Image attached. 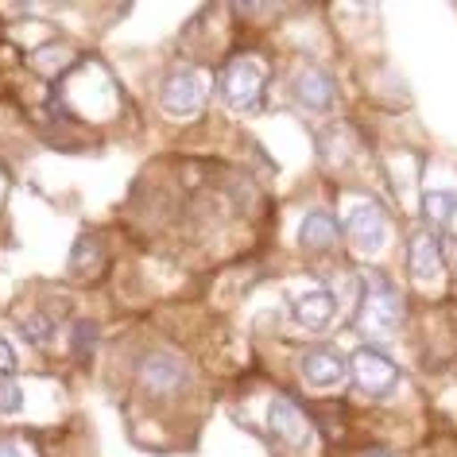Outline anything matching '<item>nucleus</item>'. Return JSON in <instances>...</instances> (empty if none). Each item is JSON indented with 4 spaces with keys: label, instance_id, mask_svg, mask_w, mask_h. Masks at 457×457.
I'll return each instance as SVG.
<instances>
[{
    "label": "nucleus",
    "instance_id": "obj_15",
    "mask_svg": "<svg viewBox=\"0 0 457 457\" xmlns=\"http://www.w3.org/2000/svg\"><path fill=\"white\" fill-rule=\"evenodd\" d=\"M97 264H101V241L82 237V241L74 245V253H71V268L78 271V276H94Z\"/></svg>",
    "mask_w": 457,
    "mask_h": 457
},
{
    "label": "nucleus",
    "instance_id": "obj_10",
    "mask_svg": "<svg viewBox=\"0 0 457 457\" xmlns=\"http://www.w3.org/2000/svg\"><path fill=\"white\" fill-rule=\"evenodd\" d=\"M303 380L311 387H318V392L337 387L341 380H345V361H341L334 349H326V345L306 349L303 353Z\"/></svg>",
    "mask_w": 457,
    "mask_h": 457
},
{
    "label": "nucleus",
    "instance_id": "obj_11",
    "mask_svg": "<svg viewBox=\"0 0 457 457\" xmlns=\"http://www.w3.org/2000/svg\"><path fill=\"white\" fill-rule=\"evenodd\" d=\"M268 427H271V434H276V438L291 442V445L306 442V434H311V422H306V415L299 411V403H295L291 395H276V399H271V407H268Z\"/></svg>",
    "mask_w": 457,
    "mask_h": 457
},
{
    "label": "nucleus",
    "instance_id": "obj_4",
    "mask_svg": "<svg viewBox=\"0 0 457 457\" xmlns=\"http://www.w3.org/2000/svg\"><path fill=\"white\" fill-rule=\"evenodd\" d=\"M159 101H163L170 117H194L205 105V78L198 71H190V66H179V71L167 74Z\"/></svg>",
    "mask_w": 457,
    "mask_h": 457
},
{
    "label": "nucleus",
    "instance_id": "obj_21",
    "mask_svg": "<svg viewBox=\"0 0 457 457\" xmlns=\"http://www.w3.org/2000/svg\"><path fill=\"white\" fill-rule=\"evenodd\" d=\"M364 457H387V453H364Z\"/></svg>",
    "mask_w": 457,
    "mask_h": 457
},
{
    "label": "nucleus",
    "instance_id": "obj_3",
    "mask_svg": "<svg viewBox=\"0 0 457 457\" xmlns=\"http://www.w3.org/2000/svg\"><path fill=\"white\" fill-rule=\"evenodd\" d=\"M345 233L357 253L376 256L387 245V237H392V225H387V217L376 202H361V205H353L345 217Z\"/></svg>",
    "mask_w": 457,
    "mask_h": 457
},
{
    "label": "nucleus",
    "instance_id": "obj_18",
    "mask_svg": "<svg viewBox=\"0 0 457 457\" xmlns=\"http://www.w3.org/2000/svg\"><path fill=\"white\" fill-rule=\"evenodd\" d=\"M20 407H24V387L8 376V380H0V415H16Z\"/></svg>",
    "mask_w": 457,
    "mask_h": 457
},
{
    "label": "nucleus",
    "instance_id": "obj_12",
    "mask_svg": "<svg viewBox=\"0 0 457 457\" xmlns=\"http://www.w3.org/2000/svg\"><path fill=\"white\" fill-rule=\"evenodd\" d=\"M337 241V221L329 217L326 210H314V213H306L303 217V225H299V245L306 248H329Z\"/></svg>",
    "mask_w": 457,
    "mask_h": 457
},
{
    "label": "nucleus",
    "instance_id": "obj_19",
    "mask_svg": "<svg viewBox=\"0 0 457 457\" xmlns=\"http://www.w3.org/2000/svg\"><path fill=\"white\" fill-rule=\"evenodd\" d=\"M12 372H16V349L8 345V337H0V380H8Z\"/></svg>",
    "mask_w": 457,
    "mask_h": 457
},
{
    "label": "nucleus",
    "instance_id": "obj_6",
    "mask_svg": "<svg viewBox=\"0 0 457 457\" xmlns=\"http://www.w3.org/2000/svg\"><path fill=\"white\" fill-rule=\"evenodd\" d=\"M349 372H353V380H357L361 392H369V395L392 392L395 380H399V369L384 357V353H376V349H357V353H353Z\"/></svg>",
    "mask_w": 457,
    "mask_h": 457
},
{
    "label": "nucleus",
    "instance_id": "obj_1",
    "mask_svg": "<svg viewBox=\"0 0 457 457\" xmlns=\"http://www.w3.org/2000/svg\"><path fill=\"white\" fill-rule=\"evenodd\" d=\"M361 322H364L369 334H395L399 322H403V303H399V291L384 276H369V279H364Z\"/></svg>",
    "mask_w": 457,
    "mask_h": 457
},
{
    "label": "nucleus",
    "instance_id": "obj_9",
    "mask_svg": "<svg viewBox=\"0 0 457 457\" xmlns=\"http://www.w3.org/2000/svg\"><path fill=\"white\" fill-rule=\"evenodd\" d=\"M334 314H337V299H334V291L329 287L303 291L299 299H295V306H291V318L303 329H326L329 322H334Z\"/></svg>",
    "mask_w": 457,
    "mask_h": 457
},
{
    "label": "nucleus",
    "instance_id": "obj_17",
    "mask_svg": "<svg viewBox=\"0 0 457 457\" xmlns=\"http://www.w3.org/2000/svg\"><path fill=\"white\" fill-rule=\"evenodd\" d=\"M71 349L78 361H89L97 349V322H78L74 326V337H71Z\"/></svg>",
    "mask_w": 457,
    "mask_h": 457
},
{
    "label": "nucleus",
    "instance_id": "obj_13",
    "mask_svg": "<svg viewBox=\"0 0 457 457\" xmlns=\"http://www.w3.org/2000/svg\"><path fill=\"white\" fill-rule=\"evenodd\" d=\"M422 213H427L430 225H450L457 217V190H450V187L427 190L422 194Z\"/></svg>",
    "mask_w": 457,
    "mask_h": 457
},
{
    "label": "nucleus",
    "instance_id": "obj_5",
    "mask_svg": "<svg viewBox=\"0 0 457 457\" xmlns=\"http://www.w3.org/2000/svg\"><path fill=\"white\" fill-rule=\"evenodd\" d=\"M140 376H144L147 392H155V395H175V392H182V387H187L190 369H187V361H182V357H175V353H167V349H159V353H147V357H144Z\"/></svg>",
    "mask_w": 457,
    "mask_h": 457
},
{
    "label": "nucleus",
    "instance_id": "obj_20",
    "mask_svg": "<svg viewBox=\"0 0 457 457\" xmlns=\"http://www.w3.org/2000/svg\"><path fill=\"white\" fill-rule=\"evenodd\" d=\"M0 457H24V450L16 438H0Z\"/></svg>",
    "mask_w": 457,
    "mask_h": 457
},
{
    "label": "nucleus",
    "instance_id": "obj_2",
    "mask_svg": "<svg viewBox=\"0 0 457 457\" xmlns=\"http://www.w3.org/2000/svg\"><path fill=\"white\" fill-rule=\"evenodd\" d=\"M221 97L228 109H256L264 97V66L256 59H233L221 71Z\"/></svg>",
    "mask_w": 457,
    "mask_h": 457
},
{
    "label": "nucleus",
    "instance_id": "obj_16",
    "mask_svg": "<svg viewBox=\"0 0 457 457\" xmlns=\"http://www.w3.org/2000/svg\"><path fill=\"white\" fill-rule=\"evenodd\" d=\"M20 329H24V337L31 341V345H47L51 334H54V326H51V318L43 314V311H31L20 318Z\"/></svg>",
    "mask_w": 457,
    "mask_h": 457
},
{
    "label": "nucleus",
    "instance_id": "obj_7",
    "mask_svg": "<svg viewBox=\"0 0 457 457\" xmlns=\"http://www.w3.org/2000/svg\"><path fill=\"white\" fill-rule=\"evenodd\" d=\"M295 101L306 105L311 112L334 109V101H337L334 78H329L326 71H318V66H303V71L295 74Z\"/></svg>",
    "mask_w": 457,
    "mask_h": 457
},
{
    "label": "nucleus",
    "instance_id": "obj_8",
    "mask_svg": "<svg viewBox=\"0 0 457 457\" xmlns=\"http://www.w3.org/2000/svg\"><path fill=\"white\" fill-rule=\"evenodd\" d=\"M407 271L411 279L422 283V287H430V283L442 279V248L434 241L430 233H415L407 245Z\"/></svg>",
    "mask_w": 457,
    "mask_h": 457
},
{
    "label": "nucleus",
    "instance_id": "obj_14",
    "mask_svg": "<svg viewBox=\"0 0 457 457\" xmlns=\"http://www.w3.org/2000/svg\"><path fill=\"white\" fill-rule=\"evenodd\" d=\"M71 47L66 43H51V47H39L36 54H31V66H36L39 74H62L66 66H71Z\"/></svg>",
    "mask_w": 457,
    "mask_h": 457
}]
</instances>
